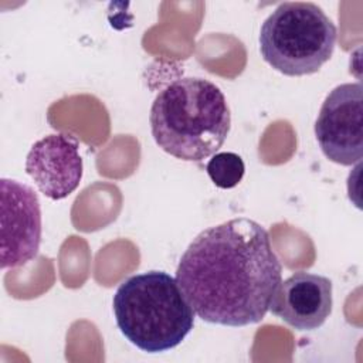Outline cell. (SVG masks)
I'll return each instance as SVG.
<instances>
[{"label": "cell", "mask_w": 363, "mask_h": 363, "mask_svg": "<svg viewBox=\"0 0 363 363\" xmlns=\"http://www.w3.org/2000/svg\"><path fill=\"white\" fill-rule=\"evenodd\" d=\"M176 281L200 319L240 328L265 318L282 267L268 231L240 217L203 230L183 252Z\"/></svg>", "instance_id": "6da1fadb"}, {"label": "cell", "mask_w": 363, "mask_h": 363, "mask_svg": "<svg viewBox=\"0 0 363 363\" xmlns=\"http://www.w3.org/2000/svg\"><path fill=\"white\" fill-rule=\"evenodd\" d=\"M149 122L162 150L184 162H201L225 142L231 113L216 84L200 77H186L157 94Z\"/></svg>", "instance_id": "7a4b0ae2"}, {"label": "cell", "mask_w": 363, "mask_h": 363, "mask_svg": "<svg viewBox=\"0 0 363 363\" xmlns=\"http://www.w3.org/2000/svg\"><path fill=\"white\" fill-rule=\"evenodd\" d=\"M122 335L147 353L179 346L194 326V311L176 278L146 271L125 279L112 301Z\"/></svg>", "instance_id": "3957f363"}, {"label": "cell", "mask_w": 363, "mask_h": 363, "mask_svg": "<svg viewBox=\"0 0 363 363\" xmlns=\"http://www.w3.org/2000/svg\"><path fill=\"white\" fill-rule=\"evenodd\" d=\"M337 30L311 1H284L262 23L259 51L265 62L288 77L318 72L332 57Z\"/></svg>", "instance_id": "277c9868"}, {"label": "cell", "mask_w": 363, "mask_h": 363, "mask_svg": "<svg viewBox=\"0 0 363 363\" xmlns=\"http://www.w3.org/2000/svg\"><path fill=\"white\" fill-rule=\"evenodd\" d=\"M315 136L333 163L352 166L363 156V86L340 84L325 98L315 122Z\"/></svg>", "instance_id": "5b68a950"}, {"label": "cell", "mask_w": 363, "mask_h": 363, "mask_svg": "<svg viewBox=\"0 0 363 363\" xmlns=\"http://www.w3.org/2000/svg\"><path fill=\"white\" fill-rule=\"evenodd\" d=\"M1 268L23 267L35 258L41 242V208L37 193L13 179L0 180Z\"/></svg>", "instance_id": "8992f818"}, {"label": "cell", "mask_w": 363, "mask_h": 363, "mask_svg": "<svg viewBox=\"0 0 363 363\" xmlns=\"http://www.w3.org/2000/svg\"><path fill=\"white\" fill-rule=\"evenodd\" d=\"M26 172L45 197H68L82 179L78 140L67 133H51L38 139L27 153Z\"/></svg>", "instance_id": "52a82bcc"}, {"label": "cell", "mask_w": 363, "mask_h": 363, "mask_svg": "<svg viewBox=\"0 0 363 363\" xmlns=\"http://www.w3.org/2000/svg\"><path fill=\"white\" fill-rule=\"evenodd\" d=\"M332 281L298 271L277 286L269 311L298 330L320 328L332 312Z\"/></svg>", "instance_id": "ba28073f"}, {"label": "cell", "mask_w": 363, "mask_h": 363, "mask_svg": "<svg viewBox=\"0 0 363 363\" xmlns=\"http://www.w3.org/2000/svg\"><path fill=\"white\" fill-rule=\"evenodd\" d=\"M211 182L220 189H233L244 177L245 164L240 155L234 152L214 153L206 166Z\"/></svg>", "instance_id": "9c48e42d"}]
</instances>
